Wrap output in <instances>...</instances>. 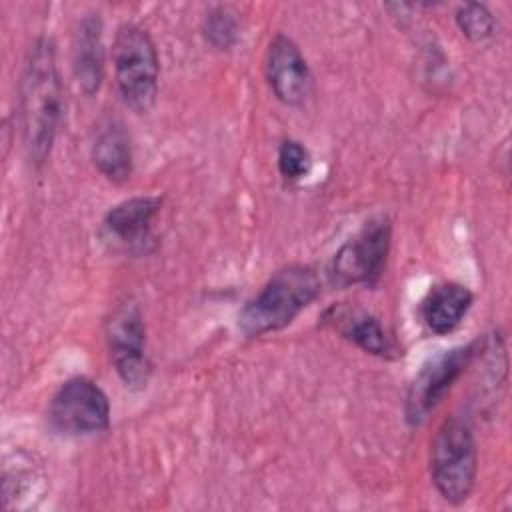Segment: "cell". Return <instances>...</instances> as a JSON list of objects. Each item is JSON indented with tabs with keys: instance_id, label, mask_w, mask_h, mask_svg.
<instances>
[{
	"instance_id": "1",
	"label": "cell",
	"mask_w": 512,
	"mask_h": 512,
	"mask_svg": "<svg viewBox=\"0 0 512 512\" xmlns=\"http://www.w3.org/2000/svg\"><path fill=\"white\" fill-rule=\"evenodd\" d=\"M64 90L54 42L38 38L26 54L18 84V120L26 158L40 168L54 148L62 122Z\"/></svg>"
},
{
	"instance_id": "2",
	"label": "cell",
	"mask_w": 512,
	"mask_h": 512,
	"mask_svg": "<svg viewBox=\"0 0 512 512\" xmlns=\"http://www.w3.org/2000/svg\"><path fill=\"white\" fill-rule=\"evenodd\" d=\"M322 292L318 272L306 264L276 270L238 314V328L246 338H260L290 326Z\"/></svg>"
},
{
	"instance_id": "3",
	"label": "cell",
	"mask_w": 512,
	"mask_h": 512,
	"mask_svg": "<svg viewBox=\"0 0 512 512\" xmlns=\"http://www.w3.org/2000/svg\"><path fill=\"white\" fill-rule=\"evenodd\" d=\"M478 474V448L474 426L464 412L450 414L436 430L430 444V478L448 504L470 498Z\"/></svg>"
},
{
	"instance_id": "4",
	"label": "cell",
	"mask_w": 512,
	"mask_h": 512,
	"mask_svg": "<svg viewBox=\"0 0 512 512\" xmlns=\"http://www.w3.org/2000/svg\"><path fill=\"white\" fill-rule=\"evenodd\" d=\"M116 90L126 108L146 114L156 102L160 56L152 36L138 24H120L112 42Z\"/></svg>"
},
{
	"instance_id": "5",
	"label": "cell",
	"mask_w": 512,
	"mask_h": 512,
	"mask_svg": "<svg viewBox=\"0 0 512 512\" xmlns=\"http://www.w3.org/2000/svg\"><path fill=\"white\" fill-rule=\"evenodd\" d=\"M392 246V224L388 216H372L332 256L330 280L338 288L376 284L386 268Z\"/></svg>"
},
{
	"instance_id": "6",
	"label": "cell",
	"mask_w": 512,
	"mask_h": 512,
	"mask_svg": "<svg viewBox=\"0 0 512 512\" xmlns=\"http://www.w3.org/2000/svg\"><path fill=\"white\" fill-rule=\"evenodd\" d=\"M48 422L62 436H92L110 426V400L86 376L68 378L52 396Z\"/></svg>"
},
{
	"instance_id": "7",
	"label": "cell",
	"mask_w": 512,
	"mask_h": 512,
	"mask_svg": "<svg viewBox=\"0 0 512 512\" xmlns=\"http://www.w3.org/2000/svg\"><path fill=\"white\" fill-rule=\"evenodd\" d=\"M106 344L110 362L130 390H144L152 376V362L146 350V324L138 304H118L106 320Z\"/></svg>"
},
{
	"instance_id": "8",
	"label": "cell",
	"mask_w": 512,
	"mask_h": 512,
	"mask_svg": "<svg viewBox=\"0 0 512 512\" xmlns=\"http://www.w3.org/2000/svg\"><path fill=\"white\" fill-rule=\"evenodd\" d=\"M476 354L478 342H470L442 350L422 364L418 374L412 378L404 400V416L410 426H420L430 416L454 382L472 364Z\"/></svg>"
},
{
	"instance_id": "9",
	"label": "cell",
	"mask_w": 512,
	"mask_h": 512,
	"mask_svg": "<svg viewBox=\"0 0 512 512\" xmlns=\"http://www.w3.org/2000/svg\"><path fill=\"white\" fill-rule=\"evenodd\" d=\"M264 74L276 100L286 106H302L312 92V72L298 44L284 34H276L266 50Z\"/></svg>"
},
{
	"instance_id": "10",
	"label": "cell",
	"mask_w": 512,
	"mask_h": 512,
	"mask_svg": "<svg viewBox=\"0 0 512 512\" xmlns=\"http://www.w3.org/2000/svg\"><path fill=\"white\" fill-rule=\"evenodd\" d=\"M322 322L366 354L384 360L402 356V346L396 342L394 334L380 322V318L360 306L346 302L334 304L324 312Z\"/></svg>"
},
{
	"instance_id": "11",
	"label": "cell",
	"mask_w": 512,
	"mask_h": 512,
	"mask_svg": "<svg viewBox=\"0 0 512 512\" xmlns=\"http://www.w3.org/2000/svg\"><path fill=\"white\" fill-rule=\"evenodd\" d=\"M160 196H132L112 206L104 216V232L128 250H144L154 240L152 226L160 214Z\"/></svg>"
},
{
	"instance_id": "12",
	"label": "cell",
	"mask_w": 512,
	"mask_h": 512,
	"mask_svg": "<svg viewBox=\"0 0 512 512\" xmlns=\"http://www.w3.org/2000/svg\"><path fill=\"white\" fill-rule=\"evenodd\" d=\"M104 70V26L98 14H88L78 22L72 36V72L78 88L86 96H94L102 86Z\"/></svg>"
},
{
	"instance_id": "13",
	"label": "cell",
	"mask_w": 512,
	"mask_h": 512,
	"mask_svg": "<svg viewBox=\"0 0 512 512\" xmlns=\"http://www.w3.org/2000/svg\"><path fill=\"white\" fill-rule=\"evenodd\" d=\"M90 152L96 170L106 180L114 184L130 180L134 172V152L130 134L120 120L106 118L98 124Z\"/></svg>"
},
{
	"instance_id": "14",
	"label": "cell",
	"mask_w": 512,
	"mask_h": 512,
	"mask_svg": "<svg viewBox=\"0 0 512 512\" xmlns=\"http://www.w3.org/2000/svg\"><path fill=\"white\" fill-rule=\"evenodd\" d=\"M474 304V294L460 282L434 284L420 302V318L438 336L452 334Z\"/></svg>"
},
{
	"instance_id": "15",
	"label": "cell",
	"mask_w": 512,
	"mask_h": 512,
	"mask_svg": "<svg viewBox=\"0 0 512 512\" xmlns=\"http://www.w3.org/2000/svg\"><path fill=\"white\" fill-rule=\"evenodd\" d=\"M202 34L206 42L216 50H232L240 40L238 14L228 6H214L202 20Z\"/></svg>"
},
{
	"instance_id": "16",
	"label": "cell",
	"mask_w": 512,
	"mask_h": 512,
	"mask_svg": "<svg viewBox=\"0 0 512 512\" xmlns=\"http://www.w3.org/2000/svg\"><path fill=\"white\" fill-rule=\"evenodd\" d=\"M454 18L460 32L472 42H484L496 32V18L486 4L466 2L456 10Z\"/></svg>"
},
{
	"instance_id": "17",
	"label": "cell",
	"mask_w": 512,
	"mask_h": 512,
	"mask_svg": "<svg viewBox=\"0 0 512 512\" xmlns=\"http://www.w3.org/2000/svg\"><path fill=\"white\" fill-rule=\"evenodd\" d=\"M276 162H278V172L286 182H300L302 178H306V174L312 168L310 150L294 138L282 140V144L278 146Z\"/></svg>"
}]
</instances>
